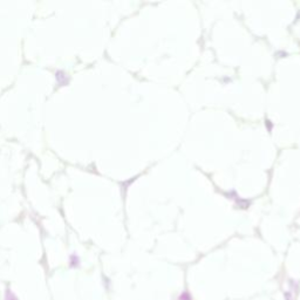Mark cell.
Returning <instances> with one entry per match:
<instances>
[{
    "label": "cell",
    "mask_w": 300,
    "mask_h": 300,
    "mask_svg": "<svg viewBox=\"0 0 300 300\" xmlns=\"http://www.w3.org/2000/svg\"><path fill=\"white\" fill-rule=\"evenodd\" d=\"M55 76H56L58 82H59L61 86L68 83V76H67V74H66L64 70H58V72L55 73Z\"/></svg>",
    "instance_id": "obj_1"
}]
</instances>
